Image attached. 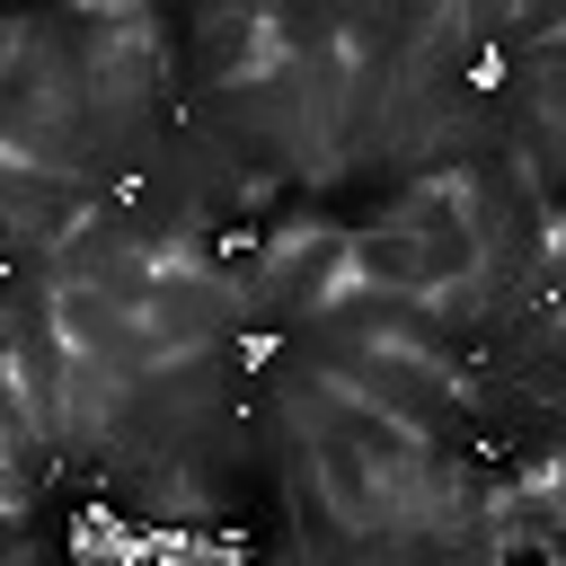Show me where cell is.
Returning a JSON list of instances; mask_svg holds the SVG:
<instances>
[{
    "mask_svg": "<svg viewBox=\"0 0 566 566\" xmlns=\"http://www.w3.org/2000/svg\"><path fill=\"white\" fill-rule=\"evenodd\" d=\"M318 380L354 389L363 407H380V416H389V424H407V433H433V424H451V416H460V380H451L442 363H416V354L327 345V354H318Z\"/></svg>",
    "mask_w": 566,
    "mask_h": 566,
    "instance_id": "1",
    "label": "cell"
},
{
    "mask_svg": "<svg viewBox=\"0 0 566 566\" xmlns=\"http://www.w3.org/2000/svg\"><path fill=\"white\" fill-rule=\"evenodd\" d=\"M44 310H53L62 345H71L80 363H97L106 380H124V389H133V380H150V371L168 363V354L150 345V327H142L115 292H97V283H53V292H44Z\"/></svg>",
    "mask_w": 566,
    "mask_h": 566,
    "instance_id": "2",
    "label": "cell"
},
{
    "mask_svg": "<svg viewBox=\"0 0 566 566\" xmlns=\"http://www.w3.org/2000/svg\"><path fill=\"white\" fill-rule=\"evenodd\" d=\"M327 345H371V354H416V363H442L451 371V318L433 301H407V292H363L345 283L327 310H318Z\"/></svg>",
    "mask_w": 566,
    "mask_h": 566,
    "instance_id": "3",
    "label": "cell"
},
{
    "mask_svg": "<svg viewBox=\"0 0 566 566\" xmlns=\"http://www.w3.org/2000/svg\"><path fill=\"white\" fill-rule=\"evenodd\" d=\"M221 318H230V283H221V274L177 265V256H159V265H150L142 327H150V345H159V354H195V345H212V327H221Z\"/></svg>",
    "mask_w": 566,
    "mask_h": 566,
    "instance_id": "4",
    "label": "cell"
},
{
    "mask_svg": "<svg viewBox=\"0 0 566 566\" xmlns=\"http://www.w3.org/2000/svg\"><path fill=\"white\" fill-rule=\"evenodd\" d=\"M256 292L274 310H310L318 318L345 292V230H292V239H274V256L256 265Z\"/></svg>",
    "mask_w": 566,
    "mask_h": 566,
    "instance_id": "5",
    "label": "cell"
},
{
    "mask_svg": "<svg viewBox=\"0 0 566 566\" xmlns=\"http://www.w3.org/2000/svg\"><path fill=\"white\" fill-rule=\"evenodd\" d=\"M9 380L27 389V407L44 416V433L62 424V407H71V345H62V327H53V310L35 301V310H18V327H9Z\"/></svg>",
    "mask_w": 566,
    "mask_h": 566,
    "instance_id": "6",
    "label": "cell"
},
{
    "mask_svg": "<svg viewBox=\"0 0 566 566\" xmlns=\"http://www.w3.org/2000/svg\"><path fill=\"white\" fill-rule=\"evenodd\" d=\"M310 478H318V495L345 513V531H389L398 522V495H389V478L354 451V442H336V433H310Z\"/></svg>",
    "mask_w": 566,
    "mask_h": 566,
    "instance_id": "7",
    "label": "cell"
},
{
    "mask_svg": "<svg viewBox=\"0 0 566 566\" xmlns=\"http://www.w3.org/2000/svg\"><path fill=\"white\" fill-rule=\"evenodd\" d=\"M345 283L363 292H407V301H433V274H424V239L407 221H371L345 239Z\"/></svg>",
    "mask_w": 566,
    "mask_h": 566,
    "instance_id": "8",
    "label": "cell"
},
{
    "mask_svg": "<svg viewBox=\"0 0 566 566\" xmlns=\"http://www.w3.org/2000/svg\"><path fill=\"white\" fill-rule=\"evenodd\" d=\"M301 539H310V548H318V557H327V566H336V557H345V548H354V531H345V513H336V504H327V495H318V486H310V495H301Z\"/></svg>",
    "mask_w": 566,
    "mask_h": 566,
    "instance_id": "9",
    "label": "cell"
},
{
    "mask_svg": "<svg viewBox=\"0 0 566 566\" xmlns=\"http://www.w3.org/2000/svg\"><path fill=\"white\" fill-rule=\"evenodd\" d=\"M539 274H548V292H557V310H566V221L548 230V265H539Z\"/></svg>",
    "mask_w": 566,
    "mask_h": 566,
    "instance_id": "10",
    "label": "cell"
}]
</instances>
